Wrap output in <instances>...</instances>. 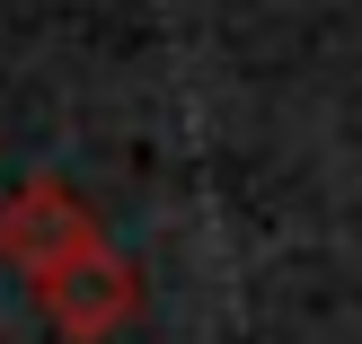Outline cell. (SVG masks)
Segmentation results:
<instances>
[{
	"instance_id": "1",
	"label": "cell",
	"mask_w": 362,
	"mask_h": 344,
	"mask_svg": "<svg viewBox=\"0 0 362 344\" xmlns=\"http://www.w3.org/2000/svg\"><path fill=\"white\" fill-rule=\"evenodd\" d=\"M27 292H35V309H45L53 336H71V344H106L115 327H133V318H141V265L115 256V247H88V256H71L62 274L27 283Z\"/></svg>"
},
{
	"instance_id": "2",
	"label": "cell",
	"mask_w": 362,
	"mask_h": 344,
	"mask_svg": "<svg viewBox=\"0 0 362 344\" xmlns=\"http://www.w3.org/2000/svg\"><path fill=\"white\" fill-rule=\"evenodd\" d=\"M98 239V221H88V203L62 186V177H27V186H9V203H0V265H18L27 283L62 274L71 256H88Z\"/></svg>"
}]
</instances>
